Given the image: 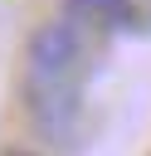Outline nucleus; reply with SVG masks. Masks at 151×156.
I'll use <instances>...</instances> for the list:
<instances>
[{"mask_svg": "<svg viewBox=\"0 0 151 156\" xmlns=\"http://www.w3.org/2000/svg\"><path fill=\"white\" fill-rule=\"evenodd\" d=\"M78 54H83V39H78V24H73V20L58 15V20L39 24V29L29 34V49H24L34 88H39V93H63L68 73L78 68Z\"/></svg>", "mask_w": 151, "mask_h": 156, "instance_id": "obj_1", "label": "nucleus"}, {"mask_svg": "<svg viewBox=\"0 0 151 156\" xmlns=\"http://www.w3.org/2000/svg\"><path fill=\"white\" fill-rule=\"evenodd\" d=\"M58 10L73 24H102V29H132L141 20L136 0H58Z\"/></svg>", "mask_w": 151, "mask_h": 156, "instance_id": "obj_2", "label": "nucleus"}, {"mask_svg": "<svg viewBox=\"0 0 151 156\" xmlns=\"http://www.w3.org/2000/svg\"><path fill=\"white\" fill-rule=\"evenodd\" d=\"M0 156H39V151H24V146H10V151H0Z\"/></svg>", "mask_w": 151, "mask_h": 156, "instance_id": "obj_3", "label": "nucleus"}]
</instances>
